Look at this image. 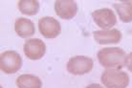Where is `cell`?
Listing matches in <instances>:
<instances>
[{"label":"cell","mask_w":132,"mask_h":88,"mask_svg":"<svg viewBox=\"0 0 132 88\" xmlns=\"http://www.w3.org/2000/svg\"><path fill=\"white\" fill-rule=\"evenodd\" d=\"M102 83L106 88H126L129 83V77L121 69H105L101 77Z\"/></svg>","instance_id":"cell-2"},{"label":"cell","mask_w":132,"mask_h":88,"mask_svg":"<svg viewBox=\"0 0 132 88\" xmlns=\"http://www.w3.org/2000/svg\"><path fill=\"white\" fill-rule=\"evenodd\" d=\"M94 22L102 30H110L117 23L115 13L108 8H102L94 11L92 13Z\"/></svg>","instance_id":"cell-5"},{"label":"cell","mask_w":132,"mask_h":88,"mask_svg":"<svg viewBox=\"0 0 132 88\" xmlns=\"http://www.w3.org/2000/svg\"><path fill=\"white\" fill-rule=\"evenodd\" d=\"M126 53L119 47H108L100 50L97 58L100 64L106 69H122L125 67Z\"/></svg>","instance_id":"cell-1"},{"label":"cell","mask_w":132,"mask_h":88,"mask_svg":"<svg viewBox=\"0 0 132 88\" xmlns=\"http://www.w3.org/2000/svg\"><path fill=\"white\" fill-rule=\"evenodd\" d=\"M93 36L99 44H115L119 43L122 39V33L117 29L95 31Z\"/></svg>","instance_id":"cell-9"},{"label":"cell","mask_w":132,"mask_h":88,"mask_svg":"<svg viewBox=\"0 0 132 88\" xmlns=\"http://www.w3.org/2000/svg\"><path fill=\"white\" fill-rule=\"evenodd\" d=\"M18 10L26 15H35L39 11V2L36 0H20L18 1Z\"/></svg>","instance_id":"cell-13"},{"label":"cell","mask_w":132,"mask_h":88,"mask_svg":"<svg viewBox=\"0 0 132 88\" xmlns=\"http://www.w3.org/2000/svg\"><path fill=\"white\" fill-rule=\"evenodd\" d=\"M55 11L62 19H72L78 13V4L73 0H57L55 2Z\"/></svg>","instance_id":"cell-8"},{"label":"cell","mask_w":132,"mask_h":88,"mask_svg":"<svg viewBox=\"0 0 132 88\" xmlns=\"http://www.w3.org/2000/svg\"><path fill=\"white\" fill-rule=\"evenodd\" d=\"M24 54L29 59L37 60L43 58L46 52V45L39 38L28 39L23 46Z\"/></svg>","instance_id":"cell-7"},{"label":"cell","mask_w":132,"mask_h":88,"mask_svg":"<svg viewBox=\"0 0 132 88\" xmlns=\"http://www.w3.org/2000/svg\"><path fill=\"white\" fill-rule=\"evenodd\" d=\"M14 31L22 38L30 37L35 34L36 28L33 21L24 17H19L14 22Z\"/></svg>","instance_id":"cell-10"},{"label":"cell","mask_w":132,"mask_h":88,"mask_svg":"<svg viewBox=\"0 0 132 88\" xmlns=\"http://www.w3.org/2000/svg\"><path fill=\"white\" fill-rule=\"evenodd\" d=\"M22 66L21 55L15 51H5L0 55V69L5 74H14Z\"/></svg>","instance_id":"cell-4"},{"label":"cell","mask_w":132,"mask_h":88,"mask_svg":"<svg viewBox=\"0 0 132 88\" xmlns=\"http://www.w3.org/2000/svg\"><path fill=\"white\" fill-rule=\"evenodd\" d=\"M113 8L119 14L120 19L122 22L128 23L132 21V2L125 1L121 3H114Z\"/></svg>","instance_id":"cell-12"},{"label":"cell","mask_w":132,"mask_h":88,"mask_svg":"<svg viewBox=\"0 0 132 88\" xmlns=\"http://www.w3.org/2000/svg\"><path fill=\"white\" fill-rule=\"evenodd\" d=\"M16 86L18 88H41L42 82L38 77L30 74H24L16 78Z\"/></svg>","instance_id":"cell-11"},{"label":"cell","mask_w":132,"mask_h":88,"mask_svg":"<svg viewBox=\"0 0 132 88\" xmlns=\"http://www.w3.org/2000/svg\"><path fill=\"white\" fill-rule=\"evenodd\" d=\"M94 61L91 58L85 55H76L73 57L67 62V71L75 76H81L88 74L92 71Z\"/></svg>","instance_id":"cell-3"},{"label":"cell","mask_w":132,"mask_h":88,"mask_svg":"<svg viewBox=\"0 0 132 88\" xmlns=\"http://www.w3.org/2000/svg\"><path fill=\"white\" fill-rule=\"evenodd\" d=\"M125 66L127 68V70H128V71L132 72V52H130L128 55L126 57Z\"/></svg>","instance_id":"cell-14"},{"label":"cell","mask_w":132,"mask_h":88,"mask_svg":"<svg viewBox=\"0 0 132 88\" xmlns=\"http://www.w3.org/2000/svg\"><path fill=\"white\" fill-rule=\"evenodd\" d=\"M39 33L46 38H55L61 32L60 23L52 17H44L38 20Z\"/></svg>","instance_id":"cell-6"},{"label":"cell","mask_w":132,"mask_h":88,"mask_svg":"<svg viewBox=\"0 0 132 88\" xmlns=\"http://www.w3.org/2000/svg\"><path fill=\"white\" fill-rule=\"evenodd\" d=\"M85 88H103L101 84L99 83H91V84L87 85Z\"/></svg>","instance_id":"cell-15"}]
</instances>
